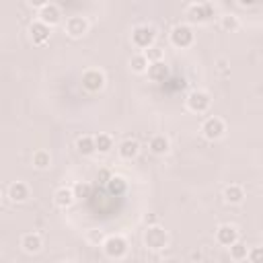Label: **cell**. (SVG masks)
Instances as JSON below:
<instances>
[{
  "label": "cell",
  "instance_id": "6da1fadb",
  "mask_svg": "<svg viewBox=\"0 0 263 263\" xmlns=\"http://www.w3.org/2000/svg\"><path fill=\"white\" fill-rule=\"evenodd\" d=\"M167 243H169V235H167L165 228H161V226H148V230L144 235V245L148 249L161 251V249L167 247Z\"/></svg>",
  "mask_w": 263,
  "mask_h": 263
},
{
  "label": "cell",
  "instance_id": "7a4b0ae2",
  "mask_svg": "<svg viewBox=\"0 0 263 263\" xmlns=\"http://www.w3.org/2000/svg\"><path fill=\"white\" fill-rule=\"evenodd\" d=\"M154 39H156V31H154V27H150V25H138V27L132 31V43H134L136 47L144 49V51L154 45Z\"/></svg>",
  "mask_w": 263,
  "mask_h": 263
},
{
  "label": "cell",
  "instance_id": "3957f363",
  "mask_svg": "<svg viewBox=\"0 0 263 263\" xmlns=\"http://www.w3.org/2000/svg\"><path fill=\"white\" fill-rule=\"evenodd\" d=\"M103 251L111 259H122L128 253V243L122 237H109L103 241Z\"/></svg>",
  "mask_w": 263,
  "mask_h": 263
},
{
  "label": "cell",
  "instance_id": "277c9868",
  "mask_svg": "<svg viewBox=\"0 0 263 263\" xmlns=\"http://www.w3.org/2000/svg\"><path fill=\"white\" fill-rule=\"evenodd\" d=\"M193 39H195V35H193V31H191V27H187V25H177V27L171 31V43H173L175 47H179V49L189 47V45L193 43Z\"/></svg>",
  "mask_w": 263,
  "mask_h": 263
},
{
  "label": "cell",
  "instance_id": "5b68a950",
  "mask_svg": "<svg viewBox=\"0 0 263 263\" xmlns=\"http://www.w3.org/2000/svg\"><path fill=\"white\" fill-rule=\"evenodd\" d=\"M210 103H212V99H210V95L206 91H193L189 93L187 97V107L193 111V113H203L210 109Z\"/></svg>",
  "mask_w": 263,
  "mask_h": 263
},
{
  "label": "cell",
  "instance_id": "8992f818",
  "mask_svg": "<svg viewBox=\"0 0 263 263\" xmlns=\"http://www.w3.org/2000/svg\"><path fill=\"white\" fill-rule=\"evenodd\" d=\"M187 17L191 23H206L210 17H214V7L210 3H199V5H191L187 9Z\"/></svg>",
  "mask_w": 263,
  "mask_h": 263
},
{
  "label": "cell",
  "instance_id": "52a82bcc",
  "mask_svg": "<svg viewBox=\"0 0 263 263\" xmlns=\"http://www.w3.org/2000/svg\"><path fill=\"white\" fill-rule=\"evenodd\" d=\"M105 86V74L99 70H89L82 74V89H86L89 93H99Z\"/></svg>",
  "mask_w": 263,
  "mask_h": 263
},
{
  "label": "cell",
  "instance_id": "ba28073f",
  "mask_svg": "<svg viewBox=\"0 0 263 263\" xmlns=\"http://www.w3.org/2000/svg\"><path fill=\"white\" fill-rule=\"evenodd\" d=\"M201 134H203L208 140H218V138H222V134H224V122H222L220 118H210V120H206L203 126H201Z\"/></svg>",
  "mask_w": 263,
  "mask_h": 263
},
{
  "label": "cell",
  "instance_id": "9c48e42d",
  "mask_svg": "<svg viewBox=\"0 0 263 263\" xmlns=\"http://www.w3.org/2000/svg\"><path fill=\"white\" fill-rule=\"evenodd\" d=\"M29 33H31V39H33V43H35V45H43V43H47V41H49V35H51L49 27H47L45 23H41V21L31 23Z\"/></svg>",
  "mask_w": 263,
  "mask_h": 263
},
{
  "label": "cell",
  "instance_id": "30bf717a",
  "mask_svg": "<svg viewBox=\"0 0 263 263\" xmlns=\"http://www.w3.org/2000/svg\"><path fill=\"white\" fill-rule=\"evenodd\" d=\"M216 241L224 247H232L235 243H239V230L230 224H222L218 230H216Z\"/></svg>",
  "mask_w": 263,
  "mask_h": 263
},
{
  "label": "cell",
  "instance_id": "8fae6325",
  "mask_svg": "<svg viewBox=\"0 0 263 263\" xmlns=\"http://www.w3.org/2000/svg\"><path fill=\"white\" fill-rule=\"evenodd\" d=\"M60 9L56 7V5H51V3H47L41 11H39V21L41 23H45L47 27H54V25H58L60 23Z\"/></svg>",
  "mask_w": 263,
  "mask_h": 263
},
{
  "label": "cell",
  "instance_id": "7c38bea8",
  "mask_svg": "<svg viewBox=\"0 0 263 263\" xmlns=\"http://www.w3.org/2000/svg\"><path fill=\"white\" fill-rule=\"evenodd\" d=\"M89 31V23L84 17H70L66 21V33L70 37H82Z\"/></svg>",
  "mask_w": 263,
  "mask_h": 263
},
{
  "label": "cell",
  "instance_id": "4fadbf2b",
  "mask_svg": "<svg viewBox=\"0 0 263 263\" xmlns=\"http://www.w3.org/2000/svg\"><path fill=\"white\" fill-rule=\"evenodd\" d=\"M148 78L152 82H165L169 78V66L165 62H154L148 66Z\"/></svg>",
  "mask_w": 263,
  "mask_h": 263
},
{
  "label": "cell",
  "instance_id": "5bb4252c",
  "mask_svg": "<svg viewBox=\"0 0 263 263\" xmlns=\"http://www.w3.org/2000/svg\"><path fill=\"white\" fill-rule=\"evenodd\" d=\"M41 245H43V241H41V237L39 235H35V232H29V235H23V239H21V247H23V251L25 253H39L41 251Z\"/></svg>",
  "mask_w": 263,
  "mask_h": 263
},
{
  "label": "cell",
  "instance_id": "9a60e30c",
  "mask_svg": "<svg viewBox=\"0 0 263 263\" xmlns=\"http://www.w3.org/2000/svg\"><path fill=\"white\" fill-rule=\"evenodd\" d=\"M120 156L122 159H126V161H132V159H136V156L140 154V144L136 142V140H124L122 144H120Z\"/></svg>",
  "mask_w": 263,
  "mask_h": 263
},
{
  "label": "cell",
  "instance_id": "2e32d148",
  "mask_svg": "<svg viewBox=\"0 0 263 263\" xmlns=\"http://www.w3.org/2000/svg\"><path fill=\"white\" fill-rule=\"evenodd\" d=\"M74 191L72 189H66V187H60L56 193H54V201L58 208H70L74 203Z\"/></svg>",
  "mask_w": 263,
  "mask_h": 263
},
{
  "label": "cell",
  "instance_id": "e0dca14e",
  "mask_svg": "<svg viewBox=\"0 0 263 263\" xmlns=\"http://www.w3.org/2000/svg\"><path fill=\"white\" fill-rule=\"evenodd\" d=\"M9 197L13 201H25L29 197V187L23 183V181H15L11 187H9Z\"/></svg>",
  "mask_w": 263,
  "mask_h": 263
},
{
  "label": "cell",
  "instance_id": "ac0fdd59",
  "mask_svg": "<svg viewBox=\"0 0 263 263\" xmlns=\"http://www.w3.org/2000/svg\"><path fill=\"white\" fill-rule=\"evenodd\" d=\"M76 148H78V152H80V154H84V156H91V154H95V152H97L95 138H91V136H82V138H78V142H76Z\"/></svg>",
  "mask_w": 263,
  "mask_h": 263
},
{
  "label": "cell",
  "instance_id": "d6986e66",
  "mask_svg": "<svg viewBox=\"0 0 263 263\" xmlns=\"http://www.w3.org/2000/svg\"><path fill=\"white\" fill-rule=\"evenodd\" d=\"M107 189H109V193L111 195H124L126 193V189H128V183H126V179L124 177H118V175H113L111 177V181L107 183Z\"/></svg>",
  "mask_w": 263,
  "mask_h": 263
},
{
  "label": "cell",
  "instance_id": "ffe728a7",
  "mask_svg": "<svg viewBox=\"0 0 263 263\" xmlns=\"http://www.w3.org/2000/svg\"><path fill=\"white\" fill-rule=\"evenodd\" d=\"M224 199H226L228 203H241V201L245 199L243 187H239V185H228V187L224 189Z\"/></svg>",
  "mask_w": 263,
  "mask_h": 263
},
{
  "label": "cell",
  "instance_id": "44dd1931",
  "mask_svg": "<svg viewBox=\"0 0 263 263\" xmlns=\"http://www.w3.org/2000/svg\"><path fill=\"white\" fill-rule=\"evenodd\" d=\"M169 148H171V144H169V140H167L165 136H154V138L150 140V150H152L154 154H167Z\"/></svg>",
  "mask_w": 263,
  "mask_h": 263
},
{
  "label": "cell",
  "instance_id": "7402d4cb",
  "mask_svg": "<svg viewBox=\"0 0 263 263\" xmlns=\"http://www.w3.org/2000/svg\"><path fill=\"white\" fill-rule=\"evenodd\" d=\"M95 144H97V152H101V154H107L113 148V140L109 134H99L95 138Z\"/></svg>",
  "mask_w": 263,
  "mask_h": 263
},
{
  "label": "cell",
  "instance_id": "603a6c76",
  "mask_svg": "<svg viewBox=\"0 0 263 263\" xmlns=\"http://www.w3.org/2000/svg\"><path fill=\"white\" fill-rule=\"evenodd\" d=\"M49 165H51V156H49V152L37 150V152L33 154V167H35V169H47Z\"/></svg>",
  "mask_w": 263,
  "mask_h": 263
},
{
  "label": "cell",
  "instance_id": "cb8c5ba5",
  "mask_svg": "<svg viewBox=\"0 0 263 263\" xmlns=\"http://www.w3.org/2000/svg\"><path fill=\"white\" fill-rule=\"evenodd\" d=\"M130 66H132V70H134V72L142 74V72H148V66H150V62L146 60V56H144V54H138V56H132V60H130Z\"/></svg>",
  "mask_w": 263,
  "mask_h": 263
},
{
  "label": "cell",
  "instance_id": "d4e9b609",
  "mask_svg": "<svg viewBox=\"0 0 263 263\" xmlns=\"http://www.w3.org/2000/svg\"><path fill=\"white\" fill-rule=\"evenodd\" d=\"M144 56H146V60H148L150 64L163 62V49H161L159 45H152V47H148V49L144 51Z\"/></svg>",
  "mask_w": 263,
  "mask_h": 263
},
{
  "label": "cell",
  "instance_id": "484cf974",
  "mask_svg": "<svg viewBox=\"0 0 263 263\" xmlns=\"http://www.w3.org/2000/svg\"><path fill=\"white\" fill-rule=\"evenodd\" d=\"M230 255H232V259H237V261H243V259H247V255H249V251H247V245H243L241 241H239V243H235V245L230 247Z\"/></svg>",
  "mask_w": 263,
  "mask_h": 263
},
{
  "label": "cell",
  "instance_id": "4316f807",
  "mask_svg": "<svg viewBox=\"0 0 263 263\" xmlns=\"http://www.w3.org/2000/svg\"><path fill=\"white\" fill-rule=\"evenodd\" d=\"M72 191H74L76 199H89L91 197V185L89 183H76Z\"/></svg>",
  "mask_w": 263,
  "mask_h": 263
},
{
  "label": "cell",
  "instance_id": "83f0119b",
  "mask_svg": "<svg viewBox=\"0 0 263 263\" xmlns=\"http://www.w3.org/2000/svg\"><path fill=\"white\" fill-rule=\"evenodd\" d=\"M222 29H224V31H237V29H239V21H237V17H232V15L222 17Z\"/></svg>",
  "mask_w": 263,
  "mask_h": 263
},
{
  "label": "cell",
  "instance_id": "f1b7e54d",
  "mask_svg": "<svg viewBox=\"0 0 263 263\" xmlns=\"http://www.w3.org/2000/svg\"><path fill=\"white\" fill-rule=\"evenodd\" d=\"M249 259L251 263H263V247H253L249 251Z\"/></svg>",
  "mask_w": 263,
  "mask_h": 263
},
{
  "label": "cell",
  "instance_id": "f546056e",
  "mask_svg": "<svg viewBox=\"0 0 263 263\" xmlns=\"http://www.w3.org/2000/svg\"><path fill=\"white\" fill-rule=\"evenodd\" d=\"M111 177H113V175H111L107 169H101V171H99V181H101V183H105V185H107V183L111 181Z\"/></svg>",
  "mask_w": 263,
  "mask_h": 263
},
{
  "label": "cell",
  "instance_id": "4dcf8cb0",
  "mask_svg": "<svg viewBox=\"0 0 263 263\" xmlns=\"http://www.w3.org/2000/svg\"><path fill=\"white\" fill-rule=\"evenodd\" d=\"M144 222L150 224V226H156V216H154V214H148V216L144 218Z\"/></svg>",
  "mask_w": 263,
  "mask_h": 263
},
{
  "label": "cell",
  "instance_id": "1f68e13d",
  "mask_svg": "<svg viewBox=\"0 0 263 263\" xmlns=\"http://www.w3.org/2000/svg\"><path fill=\"white\" fill-rule=\"evenodd\" d=\"M239 5H241V7H255L253 3H245V0H241V3H239Z\"/></svg>",
  "mask_w": 263,
  "mask_h": 263
},
{
  "label": "cell",
  "instance_id": "d6a6232c",
  "mask_svg": "<svg viewBox=\"0 0 263 263\" xmlns=\"http://www.w3.org/2000/svg\"><path fill=\"white\" fill-rule=\"evenodd\" d=\"M62 263H74V261H62Z\"/></svg>",
  "mask_w": 263,
  "mask_h": 263
}]
</instances>
